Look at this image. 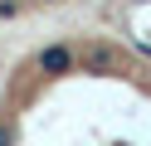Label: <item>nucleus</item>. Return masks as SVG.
I'll use <instances>...</instances> for the list:
<instances>
[{
  "instance_id": "nucleus-1",
  "label": "nucleus",
  "mask_w": 151,
  "mask_h": 146,
  "mask_svg": "<svg viewBox=\"0 0 151 146\" xmlns=\"http://www.w3.org/2000/svg\"><path fill=\"white\" fill-rule=\"evenodd\" d=\"M0 146H151V58L112 39L44 49Z\"/></svg>"
}]
</instances>
